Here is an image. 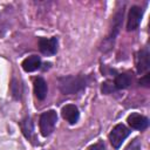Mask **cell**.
Here are the masks:
<instances>
[{
    "mask_svg": "<svg viewBox=\"0 0 150 150\" xmlns=\"http://www.w3.org/2000/svg\"><path fill=\"white\" fill-rule=\"evenodd\" d=\"M56 122H57V114L55 110H47L42 112L39 120V127H40L41 135L43 137L49 136L54 131Z\"/></svg>",
    "mask_w": 150,
    "mask_h": 150,
    "instance_id": "obj_2",
    "label": "cell"
},
{
    "mask_svg": "<svg viewBox=\"0 0 150 150\" xmlns=\"http://www.w3.org/2000/svg\"><path fill=\"white\" fill-rule=\"evenodd\" d=\"M129 135L130 130L124 124H116L109 134V141L115 149H118Z\"/></svg>",
    "mask_w": 150,
    "mask_h": 150,
    "instance_id": "obj_3",
    "label": "cell"
},
{
    "mask_svg": "<svg viewBox=\"0 0 150 150\" xmlns=\"http://www.w3.org/2000/svg\"><path fill=\"white\" fill-rule=\"evenodd\" d=\"M123 13H124V11H123V8H121V9L115 14L114 20H112V27H111V29H110V33H109V36H108L107 41H110V42L112 41V42H114L115 36L117 35V33H118V30H120V28H121V25H122Z\"/></svg>",
    "mask_w": 150,
    "mask_h": 150,
    "instance_id": "obj_11",
    "label": "cell"
},
{
    "mask_svg": "<svg viewBox=\"0 0 150 150\" xmlns=\"http://www.w3.org/2000/svg\"><path fill=\"white\" fill-rule=\"evenodd\" d=\"M33 87H34V94L38 97V100L42 101L45 100L47 91H48V87H47V82L42 79V77H35L34 82H33Z\"/></svg>",
    "mask_w": 150,
    "mask_h": 150,
    "instance_id": "obj_9",
    "label": "cell"
},
{
    "mask_svg": "<svg viewBox=\"0 0 150 150\" xmlns=\"http://www.w3.org/2000/svg\"><path fill=\"white\" fill-rule=\"evenodd\" d=\"M149 50L148 48H143L138 52L137 54V61H136V67L138 74H143L148 71L149 69Z\"/></svg>",
    "mask_w": 150,
    "mask_h": 150,
    "instance_id": "obj_8",
    "label": "cell"
},
{
    "mask_svg": "<svg viewBox=\"0 0 150 150\" xmlns=\"http://www.w3.org/2000/svg\"><path fill=\"white\" fill-rule=\"evenodd\" d=\"M39 49L43 55L50 56L57 52V38L53 36L50 39L40 38L39 39Z\"/></svg>",
    "mask_w": 150,
    "mask_h": 150,
    "instance_id": "obj_5",
    "label": "cell"
},
{
    "mask_svg": "<svg viewBox=\"0 0 150 150\" xmlns=\"http://www.w3.org/2000/svg\"><path fill=\"white\" fill-rule=\"evenodd\" d=\"M20 125H21V130H22L25 137H26L27 139H29V141H34V127H33L32 118H30L29 116L25 117V118L21 121Z\"/></svg>",
    "mask_w": 150,
    "mask_h": 150,
    "instance_id": "obj_13",
    "label": "cell"
},
{
    "mask_svg": "<svg viewBox=\"0 0 150 150\" xmlns=\"http://www.w3.org/2000/svg\"><path fill=\"white\" fill-rule=\"evenodd\" d=\"M142 16H143V9L138 6H132L129 9V14H128L127 30L132 32V30L137 29L141 21H142Z\"/></svg>",
    "mask_w": 150,
    "mask_h": 150,
    "instance_id": "obj_4",
    "label": "cell"
},
{
    "mask_svg": "<svg viewBox=\"0 0 150 150\" xmlns=\"http://www.w3.org/2000/svg\"><path fill=\"white\" fill-rule=\"evenodd\" d=\"M21 66H22V69L27 73L35 71L41 67V59L38 55H30L22 61Z\"/></svg>",
    "mask_w": 150,
    "mask_h": 150,
    "instance_id": "obj_10",
    "label": "cell"
},
{
    "mask_svg": "<svg viewBox=\"0 0 150 150\" xmlns=\"http://www.w3.org/2000/svg\"><path fill=\"white\" fill-rule=\"evenodd\" d=\"M90 77L87 75H68L59 79V89L64 95L77 94L87 88Z\"/></svg>",
    "mask_w": 150,
    "mask_h": 150,
    "instance_id": "obj_1",
    "label": "cell"
},
{
    "mask_svg": "<svg viewBox=\"0 0 150 150\" xmlns=\"http://www.w3.org/2000/svg\"><path fill=\"white\" fill-rule=\"evenodd\" d=\"M132 77L130 73H121L115 76V80L112 81L115 89H125L131 84Z\"/></svg>",
    "mask_w": 150,
    "mask_h": 150,
    "instance_id": "obj_12",
    "label": "cell"
},
{
    "mask_svg": "<svg viewBox=\"0 0 150 150\" xmlns=\"http://www.w3.org/2000/svg\"><path fill=\"white\" fill-rule=\"evenodd\" d=\"M61 115L69 124H75L79 121L80 111L75 104H66L61 110Z\"/></svg>",
    "mask_w": 150,
    "mask_h": 150,
    "instance_id": "obj_7",
    "label": "cell"
},
{
    "mask_svg": "<svg viewBox=\"0 0 150 150\" xmlns=\"http://www.w3.org/2000/svg\"><path fill=\"white\" fill-rule=\"evenodd\" d=\"M139 83L142 86H144V87H149V74H145L144 77H142L139 80Z\"/></svg>",
    "mask_w": 150,
    "mask_h": 150,
    "instance_id": "obj_17",
    "label": "cell"
},
{
    "mask_svg": "<svg viewBox=\"0 0 150 150\" xmlns=\"http://www.w3.org/2000/svg\"><path fill=\"white\" fill-rule=\"evenodd\" d=\"M12 94L14 95L15 98H20L21 96V86L16 80H13L12 82Z\"/></svg>",
    "mask_w": 150,
    "mask_h": 150,
    "instance_id": "obj_14",
    "label": "cell"
},
{
    "mask_svg": "<svg viewBox=\"0 0 150 150\" xmlns=\"http://www.w3.org/2000/svg\"><path fill=\"white\" fill-rule=\"evenodd\" d=\"M114 90H116V89H115V87H114L112 81H105V82L102 83V93H103V94H110V93H112Z\"/></svg>",
    "mask_w": 150,
    "mask_h": 150,
    "instance_id": "obj_15",
    "label": "cell"
},
{
    "mask_svg": "<svg viewBox=\"0 0 150 150\" xmlns=\"http://www.w3.org/2000/svg\"><path fill=\"white\" fill-rule=\"evenodd\" d=\"M127 122L132 129H136V130H144L149 125L148 117H145L138 112H132L131 115H129L127 118Z\"/></svg>",
    "mask_w": 150,
    "mask_h": 150,
    "instance_id": "obj_6",
    "label": "cell"
},
{
    "mask_svg": "<svg viewBox=\"0 0 150 150\" xmlns=\"http://www.w3.org/2000/svg\"><path fill=\"white\" fill-rule=\"evenodd\" d=\"M88 150H104V143L102 141H98L97 143L90 145Z\"/></svg>",
    "mask_w": 150,
    "mask_h": 150,
    "instance_id": "obj_16",
    "label": "cell"
}]
</instances>
